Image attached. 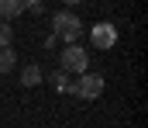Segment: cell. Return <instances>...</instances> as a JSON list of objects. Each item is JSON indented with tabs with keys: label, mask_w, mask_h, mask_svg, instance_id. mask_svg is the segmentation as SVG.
Here are the masks:
<instances>
[{
	"label": "cell",
	"mask_w": 148,
	"mask_h": 128,
	"mask_svg": "<svg viewBox=\"0 0 148 128\" xmlns=\"http://www.w3.org/2000/svg\"><path fill=\"white\" fill-rule=\"evenodd\" d=\"M48 83H52V90H55V93H69V90H73L69 76H66L62 69H59V73H52V76H48Z\"/></svg>",
	"instance_id": "obj_7"
},
{
	"label": "cell",
	"mask_w": 148,
	"mask_h": 128,
	"mask_svg": "<svg viewBox=\"0 0 148 128\" xmlns=\"http://www.w3.org/2000/svg\"><path fill=\"white\" fill-rule=\"evenodd\" d=\"M90 42H93V48H114L117 28H114L110 21H97V24L90 28Z\"/></svg>",
	"instance_id": "obj_4"
},
{
	"label": "cell",
	"mask_w": 148,
	"mask_h": 128,
	"mask_svg": "<svg viewBox=\"0 0 148 128\" xmlns=\"http://www.w3.org/2000/svg\"><path fill=\"white\" fill-rule=\"evenodd\" d=\"M24 10H35V14H41V10H45V0H24Z\"/></svg>",
	"instance_id": "obj_10"
},
{
	"label": "cell",
	"mask_w": 148,
	"mask_h": 128,
	"mask_svg": "<svg viewBox=\"0 0 148 128\" xmlns=\"http://www.w3.org/2000/svg\"><path fill=\"white\" fill-rule=\"evenodd\" d=\"M52 31H55V38H62L66 45H76V38L83 35V21L76 17L73 10H59L52 17Z\"/></svg>",
	"instance_id": "obj_1"
},
{
	"label": "cell",
	"mask_w": 148,
	"mask_h": 128,
	"mask_svg": "<svg viewBox=\"0 0 148 128\" xmlns=\"http://www.w3.org/2000/svg\"><path fill=\"white\" fill-rule=\"evenodd\" d=\"M17 66V52L14 48H0V73H10Z\"/></svg>",
	"instance_id": "obj_8"
},
{
	"label": "cell",
	"mask_w": 148,
	"mask_h": 128,
	"mask_svg": "<svg viewBox=\"0 0 148 128\" xmlns=\"http://www.w3.org/2000/svg\"><path fill=\"white\" fill-rule=\"evenodd\" d=\"M86 66H90V52L86 48H79V45H66L62 48V55H59V69L69 76V73H86Z\"/></svg>",
	"instance_id": "obj_2"
},
{
	"label": "cell",
	"mask_w": 148,
	"mask_h": 128,
	"mask_svg": "<svg viewBox=\"0 0 148 128\" xmlns=\"http://www.w3.org/2000/svg\"><path fill=\"white\" fill-rule=\"evenodd\" d=\"M10 38H14L10 24H7V21H0V48H10Z\"/></svg>",
	"instance_id": "obj_9"
},
{
	"label": "cell",
	"mask_w": 148,
	"mask_h": 128,
	"mask_svg": "<svg viewBox=\"0 0 148 128\" xmlns=\"http://www.w3.org/2000/svg\"><path fill=\"white\" fill-rule=\"evenodd\" d=\"M17 14H24V0H0V21H14Z\"/></svg>",
	"instance_id": "obj_5"
},
{
	"label": "cell",
	"mask_w": 148,
	"mask_h": 128,
	"mask_svg": "<svg viewBox=\"0 0 148 128\" xmlns=\"http://www.w3.org/2000/svg\"><path fill=\"white\" fill-rule=\"evenodd\" d=\"M73 93H76V97H83V100H97V97L103 93V76L86 69V73L73 83Z\"/></svg>",
	"instance_id": "obj_3"
},
{
	"label": "cell",
	"mask_w": 148,
	"mask_h": 128,
	"mask_svg": "<svg viewBox=\"0 0 148 128\" xmlns=\"http://www.w3.org/2000/svg\"><path fill=\"white\" fill-rule=\"evenodd\" d=\"M62 3H83V0H62Z\"/></svg>",
	"instance_id": "obj_11"
},
{
	"label": "cell",
	"mask_w": 148,
	"mask_h": 128,
	"mask_svg": "<svg viewBox=\"0 0 148 128\" xmlns=\"http://www.w3.org/2000/svg\"><path fill=\"white\" fill-rule=\"evenodd\" d=\"M41 80H45V73H41V66H35V62L21 69V86H38Z\"/></svg>",
	"instance_id": "obj_6"
}]
</instances>
